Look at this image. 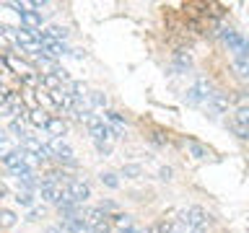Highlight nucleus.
Listing matches in <instances>:
<instances>
[{
	"instance_id": "1a4fd4ad",
	"label": "nucleus",
	"mask_w": 249,
	"mask_h": 233,
	"mask_svg": "<svg viewBox=\"0 0 249 233\" xmlns=\"http://www.w3.org/2000/svg\"><path fill=\"white\" fill-rule=\"evenodd\" d=\"M60 228L68 231V233H89V225H86V217H83V215L62 217V220H60Z\"/></svg>"
},
{
	"instance_id": "0eeeda50",
	"label": "nucleus",
	"mask_w": 249,
	"mask_h": 233,
	"mask_svg": "<svg viewBox=\"0 0 249 233\" xmlns=\"http://www.w3.org/2000/svg\"><path fill=\"white\" fill-rule=\"evenodd\" d=\"M229 104H231V96L226 91H213V96L208 99V109L213 114H223L229 109Z\"/></svg>"
},
{
	"instance_id": "f3484780",
	"label": "nucleus",
	"mask_w": 249,
	"mask_h": 233,
	"mask_svg": "<svg viewBox=\"0 0 249 233\" xmlns=\"http://www.w3.org/2000/svg\"><path fill=\"white\" fill-rule=\"evenodd\" d=\"M86 96H89V104H91L93 109H104V106H107V96H104V93L91 91V93H86Z\"/></svg>"
},
{
	"instance_id": "20e7f679",
	"label": "nucleus",
	"mask_w": 249,
	"mask_h": 233,
	"mask_svg": "<svg viewBox=\"0 0 249 233\" xmlns=\"http://www.w3.org/2000/svg\"><path fill=\"white\" fill-rule=\"evenodd\" d=\"M86 127H89V135L93 137V143H101V140H109V137H112L109 124L104 122V116H99V114H91V119L86 122Z\"/></svg>"
},
{
	"instance_id": "6e6552de",
	"label": "nucleus",
	"mask_w": 249,
	"mask_h": 233,
	"mask_svg": "<svg viewBox=\"0 0 249 233\" xmlns=\"http://www.w3.org/2000/svg\"><path fill=\"white\" fill-rule=\"evenodd\" d=\"M104 122L109 124V130H112V137H124V127H127V124H124V119L120 116V112H112V109L104 112Z\"/></svg>"
},
{
	"instance_id": "423d86ee",
	"label": "nucleus",
	"mask_w": 249,
	"mask_h": 233,
	"mask_svg": "<svg viewBox=\"0 0 249 233\" xmlns=\"http://www.w3.org/2000/svg\"><path fill=\"white\" fill-rule=\"evenodd\" d=\"M16 8H21V21H23V29H31L36 31L39 26H42V13L36 11H29V3H16Z\"/></svg>"
},
{
	"instance_id": "5701e85b",
	"label": "nucleus",
	"mask_w": 249,
	"mask_h": 233,
	"mask_svg": "<svg viewBox=\"0 0 249 233\" xmlns=\"http://www.w3.org/2000/svg\"><path fill=\"white\" fill-rule=\"evenodd\" d=\"M8 130H11V132H13L16 137H21V140L26 137V130H23V124H21V119H13L11 124H8Z\"/></svg>"
},
{
	"instance_id": "cd10ccee",
	"label": "nucleus",
	"mask_w": 249,
	"mask_h": 233,
	"mask_svg": "<svg viewBox=\"0 0 249 233\" xmlns=\"http://www.w3.org/2000/svg\"><path fill=\"white\" fill-rule=\"evenodd\" d=\"M5 197H8V186H5L3 182H0V202H3Z\"/></svg>"
},
{
	"instance_id": "4468645a",
	"label": "nucleus",
	"mask_w": 249,
	"mask_h": 233,
	"mask_svg": "<svg viewBox=\"0 0 249 233\" xmlns=\"http://www.w3.org/2000/svg\"><path fill=\"white\" fill-rule=\"evenodd\" d=\"M99 179H101V184H104V186H109V189H117V186H120V179H117L114 171H101Z\"/></svg>"
},
{
	"instance_id": "9d476101",
	"label": "nucleus",
	"mask_w": 249,
	"mask_h": 233,
	"mask_svg": "<svg viewBox=\"0 0 249 233\" xmlns=\"http://www.w3.org/2000/svg\"><path fill=\"white\" fill-rule=\"evenodd\" d=\"M39 194L44 202H54L57 205L60 194H62V184H39Z\"/></svg>"
},
{
	"instance_id": "f8f14e48",
	"label": "nucleus",
	"mask_w": 249,
	"mask_h": 233,
	"mask_svg": "<svg viewBox=\"0 0 249 233\" xmlns=\"http://www.w3.org/2000/svg\"><path fill=\"white\" fill-rule=\"evenodd\" d=\"M190 65H192V57H190V54L177 52V57H174V70H177V73H184V70H190Z\"/></svg>"
},
{
	"instance_id": "4be33fe9",
	"label": "nucleus",
	"mask_w": 249,
	"mask_h": 233,
	"mask_svg": "<svg viewBox=\"0 0 249 233\" xmlns=\"http://www.w3.org/2000/svg\"><path fill=\"white\" fill-rule=\"evenodd\" d=\"M29 116H31V122H34V124H39V127H44L47 119H50V116H47V114L42 112V109H34V112H31Z\"/></svg>"
},
{
	"instance_id": "9b49d317",
	"label": "nucleus",
	"mask_w": 249,
	"mask_h": 233,
	"mask_svg": "<svg viewBox=\"0 0 249 233\" xmlns=\"http://www.w3.org/2000/svg\"><path fill=\"white\" fill-rule=\"evenodd\" d=\"M44 130L52 135V140H54V137H62V135L68 132V122H65V119H57V116H50V119H47V124H44Z\"/></svg>"
},
{
	"instance_id": "ddd939ff",
	"label": "nucleus",
	"mask_w": 249,
	"mask_h": 233,
	"mask_svg": "<svg viewBox=\"0 0 249 233\" xmlns=\"http://www.w3.org/2000/svg\"><path fill=\"white\" fill-rule=\"evenodd\" d=\"M16 205H21V207H31L34 205V192H26V189H18L16 192Z\"/></svg>"
},
{
	"instance_id": "a211bd4d",
	"label": "nucleus",
	"mask_w": 249,
	"mask_h": 233,
	"mask_svg": "<svg viewBox=\"0 0 249 233\" xmlns=\"http://www.w3.org/2000/svg\"><path fill=\"white\" fill-rule=\"evenodd\" d=\"M47 36L54 39V42H65V39H68V31L62 29V26H50V29H47Z\"/></svg>"
},
{
	"instance_id": "dca6fc26",
	"label": "nucleus",
	"mask_w": 249,
	"mask_h": 233,
	"mask_svg": "<svg viewBox=\"0 0 249 233\" xmlns=\"http://www.w3.org/2000/svg\"><path fill=\"white\" fill-rule=\"evenodd\" d=\"M233 70L241 78H249V60L247 57H233Z\"/></svg>"
},
{
	"instance_id": "a878e982",
	"label": "nucleus",
	"mask_w": 249,
	"mask_h": 233,
	"mask_svg": "<svg viewBox=\"0 0 249 233\" xmlns=\"http://www.w3.org/2000/svg\"><path fill=\"white\" fill-rule=\"evenodd\" d=\"M42 217H44V207H31V213H29V217H26V220L36 223V220H42Z\"/></svg>"
},
{
	"instance_id": "aec40b11",
	"label": "nucleus",
	"mask_w": 249,
	"mask_h": 233,
	"mask_svg": "<svg viewBox=\"0 0 249 233\" xmlns=\"http://www.w3.org/2000/svg\"><path fill=\"white\" fill-rule=\"evenodd\" d=\"M42 83L47 85V88H52V91L60 88V78L54 75V73H44V75H42Z\"/></svg>"
},
{
	"instance_id": "bb28decb",
	"label": "nucleus",
	"mask_w": 249,
	"mask_h": 233,
	"mask_svg": "<svg viewBox=\"0 0 249 233\" xmlns=\"http://www.w3.org/2000/svg\"><path fill=\"white\" fill-rule=\"evenodd\" d=\"M159 176L163 179V182H169V179H171V168H161V171H159Z\"/></svg>"
},
{
	"instance_id": "39448f33",
	"label": "nucleus",
	"mask_w": 249,
	"mask_h": 233,
	"mask_svg": "<svg viewBox=\"0 0 249 233\" xmlns=\"http://www.w3.org/2000/svg\"><path fill=\"white\" fill-rule=\"evenodd\" d=\"M65 186H68V192H70V200L78 202V205H83V202L91 197V186L86 184V182H81V179H70Z\"/></svg>"
},
{
	"instance_id": "b1692460",
	"label": "nucleus",
	"mask_w": 249,
	"mask_h": 233,
	"mask_svg": "<svg viewBox=\"0 0 249 233\" xmlns=\"http://www.w3.org/2000/svg\"><path fill=\"white\" fill-rule=\"evenodd\" d=\"M140 174H143V168H140V166H122V176L124 179H138Z\"/></svg>"
},
{
	"instance_id": "393cba45",
	"label": "nucleus",
	"mask_w": 249,
	"mask_h": 233,
	"mask_svg": "<svg viewBox=\"0 0 249 233\" xmlns=\"http://www.w3.org/2000/svg\"><path fill=\"white\" fill-rule=\"evenodd\" d=\"M93 145H96L99 155H109V153H112V143H109V140H101V143H93Z\"/></svg>"
},
{
	"instance_id": "412c9836",
	"label": "nucleus",
	"mask_w": 249,
	"mask_h": 233,
	"mask_svg": "<svg viewBox=\"0 0 249 233\" xmlns=\"http://www.w3.org/2000/svg\"><path fill=\"white\" fill-rule=\"evenodd\" d=\"M114 223L120 225L122 231H124V228H132V215H127V213H117V215H114Z\"/></svg>"
},
{
	"instance_id": "6ab92c4d",
	"label": "nucleus",
	"mask_w": 249,
	"mask_h": 233,
	"mask_svg": "<svg viewBox=\"0 0 249 233\" xmlns=\"http://www.w3.org/2000/svg\"><path fill=\"white\" fill-rule=\"evenodd\" d=\"M187 148H190V153L195 155V158H208V150H205L200 143H195V140H190V143H187Z\"/></svg>"
},
{
	"instance_id": "7ed1b4c3",
	"label": "nucleus",
	"mask_w": 249,
	"mask_h": 233,
	"mask_svg": "<svg viewBox=\"0 0 249 233\" xmlns=\"http://www.w3.org/2000/svg\"><path fill=\"white\" fill-rule=\"evenodd\" d=\"M223 42L229 44L231 52H236V57H247V60H249V39H244L239 31L223 29Z\"/></svg>"
},
{
	"instance_id": "c756f323",
	"label": "nucleus",
	"mask_w": 249,
	"mask_h": 233,
	"mask_svg": "<svg viewBox=\"0 0 249 233\" xmlns=\"http://www.w3.org/2000/svg\"><path fill=\"white\" fill-rule=\"evenodd\" d=\"M190 233H205V228H195V231H190Z\"/></svg>"
},
{
	"instance_id": "c85d7f7f",
	"label": "nucleus",
	"mask_w": 249,
	"mask_h": 233,
	"mask_svg": "<svg viewBox=\"0 0 249 233\" xmlns=\"http://www.w3.org/2000/svg\"><path fill=\"white\" fill-rule=\"evenodd\" d=\"M47 233H62V228H60V225H50V228H47Z\"/></svg>"
},
{
	"instance_id": "f257e3e1",
	"label": "nucleus",
	"mask_w": 249,
	"mask_h": 233,
	"mask_svg": "<svg viewBox=\"0 0 249 233\" xmlns=\"http://www.w3.org/2000/svg\"><path fill=\"white\" fill-rule=\"evenodd\" d=\"M213 96V85H210L208 78H195V83L187 88L184 93V99H187V104H192V106H200V104H208V99Z\"/></svg>"
},
{
	"instance_id": "f03ea898",
	"label": "nucleus",
	"mask_w": 249,
	"mask_h": 233,
	"mask_svg": "<svg viewBox=\"0 0 249 233\" xmlns=\"http://www.w3.org/2000/svg\"><path fill=\"white\" fill-rule=\"evenodd\" d=\"M205 217H208L205 210L195 205V207H187V210H182V215H179V225L184 228V233H190V231H195V228H202Z\"/></svg>"
},
{
	"instance_id": "2eb2a0df",
	"label": "nucleus",
	"mask_w": 249,
	"mask_h": 233,
	"mask_svg": "<svg viewBox=\"0 0 249 233\" xmlns=\"http://www.w3.org/2000/svg\"><path fill=\"white\" fill-rule=\"evenodd\" d=\"M16 220H18V217H16L13 210H0V228H13Z\"/></svg>"
}]
</instances>
